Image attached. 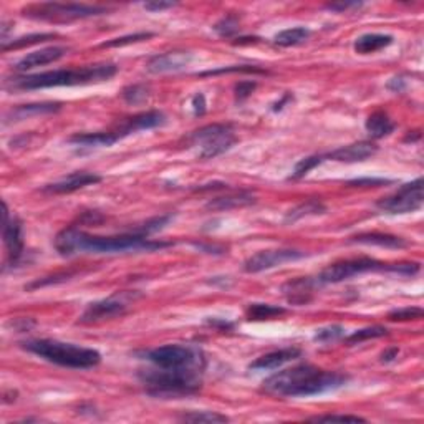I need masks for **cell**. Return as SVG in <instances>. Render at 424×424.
<instances>
[{"instance_id": "cell-1", "label": "cell", "mask_w": 424, "mask_h": 424, "mask_svg": "<svg viewBox=\"0 0 424 424\" xmlns=\"http://www.w3.org/2000/svg\"><path fill=\"white\" fill-rule=\"evenodd\" d=\"M171 242L152 241V239L138 234L135 231L121 234V236H91L70 226L60 231L53 241V247L63 257H71L76 254H121V252H152L157 249L171 247Z\"/></svg>"}, {"instance_id": "cell-2", "label": "cell", "mask_w": 424, "mask_h": 424, "mask_svg": "<svg viewBox=\"0 0 424 424\" xmlns=\"http://www.w3.org/2000/svg\"><path fill=\"white\" fill-rule=\"evenodd\" d=\"M348 376L304 363L279 371L262 383L264 391L282 398H310L345 386Z\"/></svg>"}, {"instance_id": "cell-3", "label": "cell", "mask_w": 424, "mask_h": 424, "mask_svg": "<svg viewBox=\"0 0 424 424\" xmlns=\"http://www.w3.org/2000/svg\"><path fill=\"white\" fill-rule=\"evenodd\" d=\"M118 73V66L115 63H100L90 65L83 68H68V70H53L43 71V73L17 76L10 78L5 83L7 90H43V88H57V86H81L93 85L108 81Z\"/></svg>"}, {"instance_id": "cell-4", "label": "cell", "mask_w": 424, "mask_h": 424, "mask_svg": "<svg viewBox=\"0 0 424 424\" xmlns=\"http://www.w3.org/2000/svg\"><path fill=\"white\" fill-rule=\"evenodd\" d=\"M138 378L148 395L162 400L196 395L202 386V371L194 370H165L155 366L152 370H141Z\"/></svg>"}, {"instance_id": "cell-5", "label": "cell", "mask_w": 424, "mask_h": 424, "mask_svg": "<svg viewBox=\"0 0 424 424\" xmlns=\"http://www.w3.org/2000/svg\"><path fill=\"white\" fill-rule=\"evenodd\" d=\"M20 346L27 350L29 353H33L42 360L48 361V363L63 368H73V370H90V368H95L101 363L100 351L73 343H63V341L58 340H29L22 341Z\"/></svg>"}, {"instance_id": "cell-6", "label": "cell", "mask_w": 424, "mask_h": 424, "mask_svg": "<svg viewBox=\"0 0 424 424\" xmlns=\"http://www.w3.org/2000/svg\"><path fill=\"white\" fill-rule=\"evenodd\" d=\"M108 12V9L101 5H86V4H60V2H43L32 4L22 9L24 17L42 20V22L53 24H68L75 20H83L90 17H98Z\"/></svg>"}, {"instance_id": "cell-7", "label": "cell", "mask_w": 424, "mask_h": 424, "mask_svg": "<svg viewBox=\"0 0 424 424\" xmlns=\"http://www.w3.org/2000/svg\"><path fill=\"white\" fill-rule=\"evenodd\" d=\"M145 358L165 370H194L204 373L206 368V356L199 346L194 345H162L145 351Z\"/></svg>"}, {"instance_id": "cell-8", "label": "cell", "mask_w": 424, "mask_h": 424, "mask_svg": "<svg viewBox=\"0 0 424 424\" xmlns=\"http://www.w3.org/2000/svg\"><path fill=\"white\" fill-rule=\"evenodd\" d=\"M237 136L231 125H207L189 136V143L199 148L201 160H214L236 145Z\"/></svg>"}, {"instance_id": "cell-9", "label": "cell", "mask_w": 424, "mask_h": 424, "mask_svg": "<svg viewBox=\"0 0 424 424\" xmlns=\"http://www.w3.org/2000/svg\"><path fill=\"white\" fill-rule=\"evenodd\" d=\"M391 265L378 262L370 257H360V259H348L335 262L321 270V274L316 279V284H340L343 280H348L356 275L368 274V272H390Z\"/></svg>"}, {"instance_id": "cell-10", "label": "cell", "mask_w": 424, "mask_h": 424, "mask_svg": "<svg viewBox=\"0 0 424 424\" xmlns=\"http://www.w3.org/2000/svg\"><path fill=\"white\" fill-rule=\"evenodd\" d=\"M423 180L403 184L395 194L383 197L376 202V207L388 214H408L415 212L423 206Z\"/></svg>"}, {"instance_id": "cell-11", "label": "cell", "mask_w": 424, "mask_h": 424, "mask_svg": "<svg viewBox=\"0 0 424 424\" xmlns=\"http://www.w3.org/2000/svg\"><path fill=\"white\" fill-rule=\"evenodd\" d=\"M136 294L121 292L115 294L108 299L100 300V302L90 304L80 316V324H98V321L111 320L116 316H121L126 314L128 306L131 302H135Z\"/></svg>"}, {"instance_id": "cell-12", "label": "cell", "mask_w": 424, "mask_h": 424, "mask_svg": "<svg viewBox=\"0 0 424 424\" xmlns=\"http://www.w3.org/2000/svg\"><path fill=\"white\" fill-rule=\"evenodd\" d=\"M306 252L295 249H277V250H262V252L254 254L244 262V270L247 274H259L264 270L280 267L287 262H295V260L305 259Z\"/></svg>"}, {"instance_id": "cell-13", "label": "cell", "mask_w": 424, "mask_h": 424, "mask_svg": "<svg viewBox=\"0 0 424 424\" xmlns=\"http://www.w3.org/2000/svg\"><path fill=\"white\" fill-rule=\"evenodd\" d=\"M2 236L5 250H7V265L14 267L19 262L24 254V237H22V224L19 217H10L7 204L4 202V221H2Z\"/></svg>"}, {"instance_id": "cell-14", "label": "cell", "mask_w": 424, "mask_h": 424, "mask_svg": "<svg viewBox=\"0 0 424 424\" xmlns=\"http://www.w3.org/2000/svg\"><path fill=\"white\" fill-rule=\"evenodd\" d=\"M191 61H192V53L189 52H182V50H177V52H166V53L155 55V57L148 60L146 70L152 75L176 73V71L187 68Z\"/></svg>"}, {"instance_id": "cell-15", "label": "cell", "mask_w": 424, "mask_h": 424, "mask_svg": "<svg viewBox=\"0 0 424 424\" xmlns=\"http://www.w3.org/2000/svg\"><path fill=\"white\" fill-rule=\"evenodd\" d=\"M378 152V146L371 141H360L353 143V145L341 146L338 150L326 152L324 156L325 161H336V162H363L370 160Z\"/></svg>"}, {"instance_id": "cell-16", "label": "cell", "mask_w": 424, "mask_h": 424, "mask_svg": "<svg viewBox=\"0 0 424 424\" xmlns=\"http://www.w3.org/2000/svg\"><path fill=\"white\" fill-rule=\"evenodd\" d=\"M100 181H101V176L95 175V172L76 171V172H71L68 176H65L63 180H60L57 182L47 184V186L42 187V191L48 194H71L78 191V189L91 186V184H98Z\"/></svg>"}, {"instance_id": "cell-17", "label": "cell", "mask_w": 424, "mask_h": 424, "mask_svg": "<svg viewBox=\"0 0 424 424\" xmlns=\"http://www.w3.org/2000/svg\"><path fill=\"white\" fill-rule=\"evenodd\" d=\"M66 55L65 47H47L42 50H37V52L27 53L24 58H20L17 63H15V70L17 71H27L38 68V66L50 65L53 61L63 58Z\"/></svg>"}, {"instance_id": "cell-18", "label": "cell", "mask_w": 424, "mask_h": 424, "mask_svg": "<svg viewBox=\"0 0 424 424\" xmlns=\"http://www.w3.org/2000/svg\"><path fill=\"white\" fill-rule=\"evenodd\" d=\"M166 123V115L161 111H146V113H140L133 118H128L123 123L121 128L116 131L121 133L123 138L133 135V133L152 130V128L162 126Z\"/></svg>"}, {"instance_id": "cell-19", "label": "cell", "mask_w": 424, "mask_h": 424, "mask_svg": "<svg viewBox=\"0 0 424 424\" xmlns=\"http://www.w3.org/2000/svg\"><path fill=\"white\" fill-rule=\"evenodd\" d=\"M123 140L120 131H98V133H76L68 138V143L80 148H110Z\"/></svg>"}, {"instance_id": "cell-20", "label": "cell", "mask_w": 424, "mask_h": 424, "mask_svg": "<svg viewBox=\"0 0 424 424\" xmlns=\"http://www.w3.org/2000/svg\"><path fill=\"white\" fill-rule=\"evenodd\" d=\"M302 355V351L299 348H282L277 351H270L267 355H262L254 363H250L249 368L254 371H265V370H277V368L284 366L289 361L297 360Z\"/></svg>"}, {"instance_id": "cell-21", "label": "cell", "mask_w": 424, "mask_h": 424, "mask_svg": "<svg viewBox=\"0 0 424 424\" xmlns=\"http://www.w3.org/2000/svg\"><path fill=\"white\" fill-rule=\"evenodd\" d=\"M61 110V103H30V105H20L17 108L10 110L7 115H5V125L7 123L14 121H22L27 120L30 116H38V115H50L57 113Z\"/></svg>"}, {"instance_id": "cell-22", "label": "cell", "mask_w": 424, "mask_h": 424, "mask_svg": "<svg viewBox=\"0 0 424 424\" xmlns=\"http://www.w3.org/2000/svg\"><path fill=\"white\" fill-rule=\"evenodd\" d=\"M316 282L309 277H300L295 280H290L282 287L284 295L287 297L290 304L295 305H305L311 300V294H314V285Z\"/></svg>"}, {"instance_id": "cell-23", "label": "cell", "mask_w": 424, "mask_h": 424, "mask_svg": "<svg viewBox=\"0 0 424 424\" xmlns=\"http://www.w3.org/2000/svg\"><path fill=\"white\" fill-rule=\"evenodd\" d=\"M350 242L365 244V245H378V247H385V249H405L408 245L405 239H401L398 236H391V234H381V232L358 234V236L350 237Z\"/></svg>"}, {"instance_id": "cell-24", "label": "cell", "mask_w": 424, "mask_h": 424, "mask_svg": "<svg viewBox=\"0 0 424 424\" xmlns=\"http://www.w3.org/2000/svg\"><path fill=\"white\" fill-rule=\"evenodd\" d=\"M393 35L386 33H365L355 40L353 50L360 55H370L376 53L380 50L390 47L393 43Z\"/></svg>"}, {"instance_id": "cell-25", "label": "cell", "mask_w": 424, "mask_h": 424, "mask_svg": "<svg viewBox=\"0 0 424 424\" xmlns=\"http://www.w3.org/2000/svg\"><path fill=\"white\" fill-rule=\"evenodd\" d=\"M255 202V197L252 192L242 191L237 194H232V196L226 197H216L212 201L207 202V209H212V211H231V209H239L250 206V204Z\"/></svg>"}, {"instance_id": "cell-26", "label": "cell", "mask_w": 424, "mask_h": 424, "mask_svg": "<svg viewBox=\"0 0 424 424\" xmlns=\"http://www.w3.org/2000/svg\"><path fill=\"white\" fill-rule=\"evenodd\" d=\"M365 128H366L368 135H370L371 138H375V140H381V138L390 136L391 133L395 131L396 123L393 121L386 113H383V111H376V113L368 116Z\"/></svg>"}, {"instance_id": "cell-27", "label": "cell", "mask_w": 424, "mask_h": 424, "mask_svg": "<svg viewBox=\"0 0 424 424\" xmlns=\"http://www.w3.org/2000/svg\"><path fill=\"white\" fill-rule=\"evenodd\" d=\"M310 29L306 27H294L287 29L279 32L274 37V43L279 45V47H295V45H300L306 42L310 38Z\"/></svg>"}, {"instance_id": "cell-28", "label": "cell", "mask_w": 424, "mask_h": 424, "mask_svg": "<svg viewBox=\"0 0 424 424\" xmlns=\"http://www.w3.org/2000/svg\"><path fill=\"white\" fill-rule=\"evenodd\" d=\"M284 306H275L269 304H250L245 310V315H247V320L250 321H264V320H272L277 319V316L285 314Z\"/></svg>"}, {"instance_id": "cell-29", "label": "cell", "mask_w": 424, "mask_h": 424, "mask_svg": "<svg viewBox=\"0 0 424 424\" xmlns=\"http://www.w3.org/2000/svg\"><path fill=\"white\" fill-rule=\"evenodd\" d=\"M326 212V206L321 204L316 199H310V201L302 202L300 206L294 207L287 216H285V222H297L304 217H310V216H320V214Z\"/></svg>"}, {"instance_id": "cell-30", "label": "cell", "mask_w": 424, "mask_h": 424, "mask_svg": "<svg viewBox=\"0 0 424 424\" xmlns=\"http://www.w3.org/2000/svg\"><path fill=\"white\" fill-rule=\"evenodd\" d=\"M57 35L55 33H32L25 35V37H19L12 40V42L2 43V52H9V50H20L25 47H30V45H37L42 42H48V40H53Z\"/></svg>"}, {"instance_id": "cell-31", "label": "cell", "mask_w": 424, "mask_h": 424, "mask_svg": "<svg viewBox=\"0 0 424 424\" xmlns=\"http://www.w3.org/2000/svg\"><path fill=\"white\" fill-rule=\"evenodd\" d=\"M386 335H388V330L385 329V326L375 325V326H366V329L356 330L351 335L346 336L345 340H346V343H348V345H360L366 340L381 338V336H386Z\"/></svg>"}, {"instance_id": "cell-32", "label": "cell", "mask_w": 424, "mask_h": 424, "mask_svg": "<svg viewBox=\"0 0 424 424\" xmlns=\"http://www.w3.org/2000/svg\"><path fill=\"white\" fill-rule=\"evenodd\" d=\"M180 420L184 423H229V418L226 415L216 411H191L184 413L180 416Z\"/></svg>"}, {"instance_id": "cell-33", "label": "cell", "mask_w": 424, "mask_h": 424, "mask_svg": "<svg viewBox=\"0 0 424 424\" xmlns=\"http://www.w3.org/2000/svg\"><path fill=\"white\" fill-rule=\"evenodd\" d=\"M148 96H150V86H146L143 83L130 85L121 91V98L125 100L128 105L145 103V101L148 100Z\"/></svg>"}, {"instance_id": "cell-34", "label": "cell", "mask_w": 424, "mask_h": 424, "mask_svg": "<svg viewBox=\"0 0 424 424\" xmlns=\"http://www.w3.org/2000/svg\"><path fill=\"white\" fill-rule=\"evenodd\" d=\"M152 37H155V33L152 32H136V33L125 35V37H120V38L108 40V42L101 43L100 47L101 48H120V47H126V45L145 42V40H150Z\"/></svg>"}, {"instance_id": "cell-35", "label": "cell", "mask_w": 424, "mask_h": 424, "mask_svg": "<svg viewBox=\"0 0 424 424\" xmlns=\"http://www.w3.org/2000/svg\"><path fill=\"white\" fill-rule=\"evenodd\" d=\"M324 156H309L300 160L297 165H295V170L290 176V180H300V177H305L311 170H315L316 166H320L324 162Z\"/></svg>"}, {"instance_id": "cell-36", "label": "cell", "mask_w": 424, "mask_h": 424, "mask_svg": "<svg viewBox=\"0 0 424 424\" xmlns=\"http://www.w3.org/2000/svg\"><path fill=\"white\" fill-rule=\"evenodd\" d=\"M424 311L421 306H405V309H396L388 314V320L391 321H410L423 319Z\"/></svg>"}, {"instance_id": "cell-37", "label": "cell", "mask_w": 424, "mask_h": 424, "mask_svg": "<svg viewBox=\"0 0 424 424\" xmlns=\"http://www.w3.org/2000/svg\"><path fill=\"white\" fill-rule=\"evenodd\" d=\"M345 336V329L340 325H330L325 326V329L316 330L315 340L320 341V343H333V341H338L340 338Z\"/></svg>"}, {"instance_id": "cell-38", "label": "cell", "mask_w": 424, "mask_h": 424, "mask_svg": "<svg viewBox=\"0 0 424 424\" xmlns=\"http://www.w3.org/2000/svg\"><path fill=\"white\" fill-rule=\"evenodd\" d=\"M259 73L264 75L267 73V70L259 68V66L254 65H239V66H226V68H219V70H211V71H204V73H199L201 76H209V75H221V73Z\"/></svg>"}, {"instance_id": "cell-39", "label": "cell", "mask_w": 424, "mask_h": 424, "mask_svg": "<svg viewBox=\"0 0 424 424\" xmlns=\"http://www.w3.org/2000/svg\"><path fill=\"white\" fill-rule=\"evenodd\" d=\"M214 30H216L221 37L229 38L239 32V20L236 17H232V15H227V17L221 19L216 25H214Z\"/></svg>"}, {"instance_id": "cell-40", "label": "cell", "mask_w": 424, "mask_h": 424, "mask_svg": "<svg viewBox=\"0 0 424 424\" xmlns=\"http://www.w3.org/2000/svg\"><path fill=\"white\" fill-rule=\"evenodd\" d=\"M310 421H315V423H366L365 418L361 416H353V415H324V416H314L310 418Z\"/></svg>"}, {"instance_id": "cell-41", "label": "cell", "mask_w": 424, "mask_h": 424, "mask_svg": "<svg viewBox=\"0 0 424 424\" xmlns=\"http://www.w3.org/2000/svg\"><path fill=\"white\" fill-rule=\"evenodd\" d=\"M391 274L403 275V277H413L420 272V264L411 262V264H391Z\"/></svg>"}, {"instance_id": "cell-42", "label": "cell", "mask_w": 424, "mask_h": 424, "mask_svg": "<svg viewBox=\"0 0 424 424\" xmlns=\"http://www.w3.org/2000/svg\"><path fill=\"white\" fill-rule=\"evenodd\" d=\"M257 88V83L255 81H239L236 85V98L237 101L247 100L250 95L254 93V90Z\"/></svg>"}, {"instance_id": "cell-43", "label": "cell", "mask_w": 424, "mask_h": 424, "mask_svg": "<svg viewBox=\"0 0 424 424\" xmlns=\"http://www.w3.org/2000/svg\"><path fill=\"white\" fill-rule=\"evenodd\" d=\"M361 5H363L361 2H338V4H326L325 9L333 10V12H343V10H348V9H358Z\"/></svg>"}, {"instance_id": "cell-44", "label": "cell", "mask_w": 424, "mask_h": 424, "mask_svg": "<svg viewBox=\"0 0 424 424\" xmlns=\"http://www.w3.org/2000/svg\"><path fill=\"white\" fill-rule=\"evenodd\" d=\"M143 7L150 12H162V10L176 7V2H146L143 4Z\"/></svg>"}, {"instance_id": "cell-45", "label": "cell", "mask_w": 424, "mask_h": 424, "mask_svg": "<svg viewBox=\"0 0 424 424\" xmlns=\"http://www.w3.org/2000/svg\"><path fill=\"white\" fill-rule=\"evenodd\" d=\"M192 108H194V115L196 116H202L206 113V98H204L202 93H197L192 98Z\"/></svg>"}, {"instance_id": "cell-46", "label": "cell", "mask_w": 424, "mask_h": 424, "mask_svg": "<svg viewBox=\"0 0 424 424\" xmlns=\"http://www.w3.org/2000/svg\"><path fill=\"white\" fill-rule=\"evenodd\" d=\"M390 181L386 180H376V177H365V180H355L350 181V186H381V184H388Z\"/></svg>"}, {"instance_id": "cell-47", "label": "cell", "mask_w": 424, "mask_h": 424, "mask_svg": "<svg viewBox=\"0 0 424 424\" xmlns=\"http://www.w3.org/2000/svg\"><path fill=\"white\" fill-rule=\"evenodd\" d=\"M398 353H400V350L396 348V346H393V348L383 351L381 355V363H390V361H393L398 356Z\"/></svg>"}, {"instance_id": "cell-48", "label": "cell", "mask_w": 424, "mask_h": 424, "mask_svg": "<svg viewBox=\"0 0 424 424\" xmlns=\"http://www.w3.org/2000/svg\"><path fill=\"white\" fill-rule=\"evenodd\" d=\"M405 86H406V83L403 78H393L390 83H388V88L395 91V93H401V91L405 90Z\"/></svg>"}]
</instances>
